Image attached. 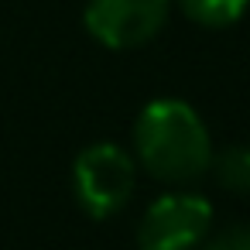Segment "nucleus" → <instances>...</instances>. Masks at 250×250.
Wrapping results in <instances>:
<instances>
[{
	"label": "nucleus",
	"instance_id": "obj_4",
	"mask_svg": "<svg viewBox=\"0 0 250 250\" xmlns=\"http://www.w3.org/2000/svg\"><path fill=\"white\" fill-rule=\"evenodd\" d=\"M212 226V206L202 195H161L137 226L141 250H195Z\"/></svg>",
	"mask_w": 250,
	"mask_h": 250
},
{
	"label": "nucleus",
	"instance_id": "obj_5",
	"mask_svg": "<svg viewBox=\"0 0 250 250\" xmlns=\"http://www.w3.org/2000/svg\"><path fill=\"white\" fill-rule=\"evenodd\" d=\"M178 7L188 21L202 28H229L247 14L250 0H178Z\"/></svg>",
	"mask_w": 250,
	"mask_h": 250
},
{
	"label": "nucleus",
	"instance_id": "obj_6",
	"mask_svg": "<svg viewBox=\"0 0 250 250\" xmlns=\"http://www.w3.org/2000/svg\"><path fill=\"white\" fill-rule=\"evenodd\" d=\"M212 165H216V178L226 192L250 195V144L226 147L219 158H212Z\"/></svg>",
	"mask_w": 250,
	"mask_h": 250
},
{
	"label": "nucleus",
	"instance_id": "obj_3",
	"mask_svg": "<svg viewBox=\"0 0 250 250\" xmlns=\"http://www.w3.org/2000/svg\"><path fill=\"white\" fill-rule=\"evenodd\" d=\"M168 11L171 0H89L83 24L100 45L127 52L147 45L165 28Z\"/></svg>",
	"mask_w": 250,
	"mask_h": 250
},
{
	"label": "nucleus",
	"instance_id": "obj_2",
	"mask_svg": "<svg viewBox=\"0 0 250 250\" xmlns=\"http://www.w3.org/2000/svg\"><path fill=\"white\" fill-rule=\"evenodd\" d=\"M134 182H137V168L130 154L110 141L89 144L86 151H79L72 165L76 202L93 219H110L113 212H120L134 195Z\"/></svg>",
	"mask_w": 250,
	"mask_h": 250
},
{
	"label": "nucleus",
	"instance_id": "obj_1",
	"mask_svg": "<svg viewBox=\"0 0 250 250\" xmlns=\"http://www.w3.org/2000/svg\"><path fill=\"white\" fill-rule=\"evenodd\" d=\"M137 161L158 182L188 185L212 165V141L199 113L182 100H151L134 124Z\"/></svg>",
	"mask_w": 250,
	"mask_h": 250
},
{
	"label": "nucleus",
	"instance_id": "obj_7",
	"mask_svg": "<svg viewBox=\"0 0 250 250\" xmlns=\"http://www.w3.org/2000/svg\"><path fill=\"white\" fill-rule=\"evenodd\" d=\"M199 250H250V226H229L199 243Z\"/></svg>",
	"mask_w": 250,
	"mask_h": 250
}]
</instances>
